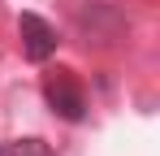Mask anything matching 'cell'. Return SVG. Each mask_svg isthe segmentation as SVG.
<instances>
[{
  "label": "cell",
  "instance_id": "6da1fadb",
  "mask_svg": "<svg viewBox=\"0 0 160 156\" xmlns=\"http://www.w3.org/2000/svg\"><path fill=\"white\" fill-rule=\"evenodd\" d=\"M43 100H48V108H52L56 117H65V122H82V117H87V96H82L78 78L69 74V70L48 74V82H43Z\"/></svg>",
  "mask_w": 160,
  "mask_h": 156
},
{
  "label": "cell",
  "instance_id": "7a4b0ae2",
  "mask_svg": "<svg viewBox=\"0 0 160 156\" xmlns=\"http://www.w3.org/2000/svg\"><path fill=\"white\" fill-rule=\"evenodd\" d=\"M18 35H22L26 61H35V65H43V61L56 52V30L43 22L39 13H22V18H18Z\"/></svg>",
  "mask_w": 160,
  "mask_h": 156
},
{
  "label": "cell",
  "instance_id": "3957f363",
  "mask_svg": "<svg viewBox=\"0 0 160 156\" xmlns=\"http://www.w3.org/2000/svg\"><path fill=\"white\" fill-rule=\"evenodd\" d=\"M4 156H52V148H48L43 139H18Z\"/></svg>",
  "mask_w": 160,
  "mask_h": 156
},
{
  "label": "cell",
  "instance_id": "277c9868",
  "mask_svg": "<svg viewBox=\"0 0 160 156\" xmlns=\"http://www.w3.org/2000/svg\"><path fill=\"white\" fill-rule=\"evenodd\" d=\"M0 156H4V152H0Z\"/></svg>",
  "mask_w": 160,
  "mask_h": 156
}]
</instances>
